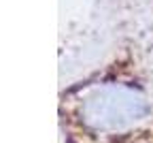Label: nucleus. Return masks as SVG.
Segmentation results:
<instances>
[{
	"mask_svg": "<svg viewBox=\"0 0 153 143\" xmlns=\"http://www.w3.org/2000/svg\"><path fill=\"white\" fill-rule=\"evenodd\" d=\"M136 36L115 41L94 68L60 94L68 143H153V68Z\"/></svg>",
	"mask_w": 153,
	"mask_h": 143,
	"instance_id": "obj_1",
	"label": "nucleus"
}]
</instances>
